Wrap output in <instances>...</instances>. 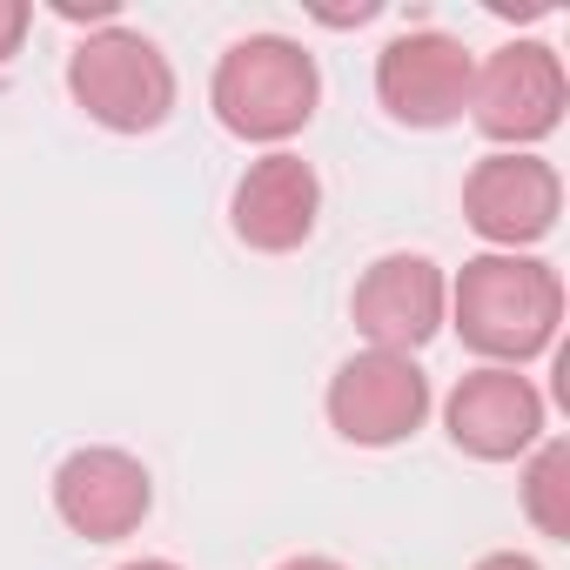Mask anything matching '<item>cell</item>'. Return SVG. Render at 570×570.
<instances>
[{
    "label": "cell",
    "instance_id": "6da1fadb",
    "mask_svg": "<svg viewBox=\"0 0 570 570\" xmlns=\"http://www.w3.org/2000/svg\"><path fill=\"white\" fill-rule=\"evenodd\" d=\"M443 323H456V336L497 363V370H523L530 356L557 350L563 330V275L543 255H470L450 282V309Z\"/></svg>",
    "mask_w": 570,
    "mask_h": 570
},
{
    "label": "cell",
    "instance_id": "7a4b0ae2",
    "mask_svg": "<svg viewBox=\"0 0 570 570\" xmlns=\"http://www.w3.org/2000/svg\"><path fill=\"white\" fill-rule=\"evenodd\" d=\"M323 101V68L303 41L289 35H248L215 61L208 108L235 141H289L316 121Z\"/></svg>",
    "mask_w": 570,
    "mask_h": 570
},
{
    "label": "cell",
    "instance_id": "3957f363",
    "mask_svg": "<svg viewBox=\"0 0 570 570\" xmlns=\"http://www.w3.org/2000/svg\"><path fill=\"white\" fill-rule=\"evenodd\" d=\"M68 95L108 135H155L175 115V68L141 28L115 21L68 55Z\"/></svg>",
    "mask_w": 570,
    "mask_h": 570
},
{
    "label": "cell",
    "instance_id": "277c9868",
    "mask_svg": "<svg viewBox=\"0 0 570 570\" xmlns=\"http://www.w3.org/2000/svg\"><path fill=\"white\" fill-rule=\"evenodd\" d=\"M563 108H570L563 55H557L550 41H503V48H490V61H476V75H470V108H463V115H470L490 141L530 155V141H543V135L563 128Z\"/></svg>",
    "mask_w": 570,
    "mask_h": 570
},
{
    "label": "cell",
    "instance_id": "5b68a950",
    "mask_svg": "<svg viewBox=\"0 0 570 570\" xmlns=\"http://www.w3.org/2000/svg\"><path fill=\"white\" fill-rule=\"evenodd\" d=\"M330 430L356 450H396L423 430L430 416V376L416 356H390V350H363L330 376Z\"/></svg>",
    "mask_w": 570,
    "mask_h": 570
},
{
    "label": "cell",
    "instance_id": "8992f818",
    "mask_svg": "<svg viewBox=\"0 0 570 570\" xmlns=\"http://www.w3.org/2000/svg\"><path fill=\"white\" fill-rule=\"evenodd\" d=\"M563 215V175L543 155H483L463 175V222L497 248V255H523L530 242H543Z\"/></svg>",
    "mask_w": 570,
    "mask_h": 570
},
{
    "label": "cell",
    "instance_id": "52a82bcc",
    "mask_svg": "<svg viewBox=\"0 0 570 570\" xmlns=\"http://www.w3.org/2000/svg\"><path fill=\"white\" fill-rule=\"evenodd\" d=\"M470 48L443 28H410L376 55V101L403 128H450L470 108Z\"/></svg>",
    "mask_w": 570,
    "mask_h": 570
},
{
    "label": "cell",
    "instance_id": "ba28073f",
    "mask_svg": "<svg viewBox=\"0 0 570 570\" xmlns=\"http://www.w3.org/2000/svg\"><path fill=\"white\" fill-rule=\"evenodd\" d=\"M443 430L476 463H517L543 443V396L523 370L483 363V370L456 376V390L443 396Z\"/></svg>",
    "mask_w": 570,
    "mask_h": 570
},
{
    "label": "cell",
    "instance_id": "9c48e42d",
    "mask_svg": "<svg viewBox=\"0 0 570 570\" xmlns=\"http://www.w3.org/2000/svg\"><path fill=\"white\" fill-rule=\"evenodd\" d=\"M155 510V476L141 456L115 450V443H88L55 470V517L88 537V543H121L148 523Z\"/></svg>",
    "mask_w": 570,
    "mask_h": 570
},
{
    "label": "cell",
    "instance_id": "30bf717a",
    "mask_svg": "<svg viewBox=\"0 0 570 570\" xmlns=\"http://www.w3.org/2000/svg\"><path fill=\"white\" fill-rule=\"evenodd\" d=\"M443 309H450V275L430 255H403V248L376 255L350 296L356 330L370 336V350H390V356H416L443 330Z\"/></svg>",
    "mask_w": 570,
    "mask_h": 570
},
{
    "label": "cell",
    "instance_id": "8fae6325",
    "mask_svg": "<svg viewBox=\"0 0 570 570\" xmlns=\"http://www.w3.org/2000/svg\"><path fill=\"white\" fill-rule=\"evenodd\" d=\"M316 215H323V181L289 148L248 161L242 181H235V195H228V228L255 255H289V248H303L316 235Z\"/></svg>",
    "mask_w": 570,
    "mask_h": 570
},
{
    "label": "cell",
    "instance_id": "7c38bea8",
    "mask_svg": "<svg viewBox=\"0 0 570 570\" xmlns=\"http://www.w3.org/2000/svg\"><path fill=\"white\" fill-rule=\"evenodd\" d=\"M523 517L543 537L570 543V443L563 436H543L530 450V463H523Z\"/></svg>",
    "mask_w": 570,
    "mask_h": 570
},
{
    "label": "cell",
    "instance_id": "4fadbf2b",
    "mask_svg": "<svg viewBox=\"0 0 570 570\" xmlns=\"http://www.w3.org/2000/svg\"><path fill=\"white\" fill-rule=\"evenodd\" d=\"M28 28H35V8H28V0H0V68L21 55Z\"/></svg>",
    "mask_w": 570,
    "mask_h": 570
},
{
    "label": "cell",
    "instance_id": "5bb4252c",
    "mask_svg": "<svg viewBox=\"0 0 570 570\" xmlns=\"http://www.w3.org/2000/svg\"><path fill=\"white\" fill-rule=\"evenodd\" d=\"M470 570H543L537 557H523V550H490V557H476Z\"/></svg>",
    "mask_w": 570,
    "mask_h": 570
},
{
    "label": "cell",
    "instance_id": "9a60e30c",
    "mask_svg": "<svg viewBox=\"0 0 570 570\" xmlns=\"http://www.w3.org/2000/svg\"><path fill=\"white\" fill-rule=\"evenodd\" d=\"M275 570H350V563H336V557H289V563H275Z\"/></svg>",
    "mask_w": 570,
    "mask_h": 570
},
{
    "label": "cell",
    "instance_id": "2e32d148",
    "mask_svg": "<svg viewBox=\"0 0 570 570\" xmlns=\"http://www.w3.org/2000/svg\"><path fill=\"white\" fill-rule=\"evenodd\" d=\"M121 570H181L175 557H135V563H121Z\"/></svg>",
    "mask_w": 570,
    "mask_h": 570
}]
</instances>
